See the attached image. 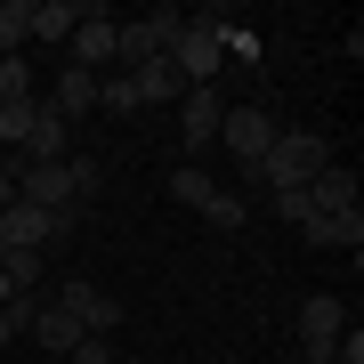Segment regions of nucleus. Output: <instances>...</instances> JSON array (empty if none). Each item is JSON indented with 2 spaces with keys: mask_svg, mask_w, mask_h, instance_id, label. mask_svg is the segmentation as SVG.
Listing matches in <instances>:
<instances>
[{
  "mask_svg": "<svg viewBox=\"0 0 364 364\" xmlns=\"http://www.w3.org/2000/svg\"><path fill=\"white\" fill-rule=\"evenodd\" d=\"M170 65H178L186 90H210V81H219V65H227V16H219V9L186 16V33L170 41Z\"/></svg>",
  "mask_w": 364,
  "mask_h": 364,
  "instance_id": "nucleus-1",
  "label": "nucleus"
},
{
  "mask_svg": "<svg viewBox=\"0 0 364 364\" xmlns=\"http://www.w3.org/2000/svg\"><path fill=\"white\" fill-rule=\"evenodd\" d=\"M324 162H332V146L316 138V130H275V146L259 154V170H251V178H267L275 195H284V186H308Z\"/></svg>",
  "mask_w": 364,
  "mask_h": 364,
  "instance_id": "nucleus-2",
  "label": "nucleus"
},
{
  "mask_svg": "<svg viewBox=\"0 0 364 364\" xmlns=\"http://www.w3.org/2000/svg\"><path fill=\"white\" fill-rule=\"evenodd\" d=\"M348 332V308H340L332 291H316L308 308H299V356L308 364H332V340Z\"/></svg>",
  "mask_w": 364,
  "mask_h": 364,
  "instance_id": "nucleus-3",
  "label": "nucleus"
},
{
  "mask_svg": "<svg viewBox=\"0 0 364 364\" xmlns=\"http://www.w3.org/2000/svg\"><path fill=\"white\" fill-rule=\"evenodd\" d=\"M49 299L73 316L81 332H97V340H114V324H122V299H114V291H97V284H57Z\"/></svg>",
  "mask_w": 364,
  "mask_h": 364,
  "instance_id": "nucleus-4",
  "label": "nucleus"
},
{
  "mask_svg": "<svg viewBox=\"0 0 364 364\" xmlns=\"http://www.w3.org/2000/svg\"><path fill=\"white\" fill-rule=\"evenodd\" d=\"M219 146H227V154L243 162V170H259V154L275 146V122L259 114V105H235V114L219 122Z\"/></svg>",
  "mask_w": 364,
  "mask_h": 364,
  "instance_id": "nucleus-5",
  "label": "nucleus"
},
{
  "mask_svg": "<svg viewBox=\"0 0 364 364\" xmlns=\"http://www.w3.org/2000/svg\"><path fill=\"white\" fill-rule=\"evenodd\" d=\"M105 65H114V16L81 9V25H73V73H105Z\"/></svg>",
  "mask_w": 364,
  "mask_h": 364,
  "instance_id": "nucleus-6",
  "label": "nucleus"
},
{
  "mask_svg": "<svg viewBox=\"0 0 364 364\" xmlns=\"http://www.w3.org/2000/svg\"><path fill=\"white\" fill-rule=\"evenodd\" d=\"M25 332H33V348H49V356H73L81 340H90V332H81V324H73L65 308H57V299H33V316H25Z\"/></svg>",
  "mask_w": 364,
  "mask_h": 364,
  "instance_id": "nucleus-7",
  "label": "nucleus"
},
{
  "mask_svg": "<svg viewBox=\"0 0 364 364\" xmlns=\"http://www.w3.org/2000/svg\"><path fill=\"white\" fill-rule=\"evenodd\" d=\"M219 122H227L219 81H210V90H186V97H178V138H186V146H210V138H219Z\"/></svg>",
  "mask_w": 364,
  "mask_h": 364,
  "instance_id": "nucleus-8",
  "label": "nucleus"
},
{
  "mask_svg": "<svg viewBox=\"0 0 364 364\" xmlns=\"http://www.w3.org/2000/svg\"><path fill=\"white\" fill-rule=\"evenodd\" d=\"M65 154H73V130L49 114V105H41L33 130H25V146H16V162H65Z\"/></svg>",
  "mask_w": 364,
  "mask_h": 364,
  "instance_id": "nucleus-9",
  "label": "nucleus"
},
{
  "mask_svg": "<svg viewBox=\"0 0 364 364\" xmlns=\"http://www.w3.org/2000/svg\"><path fill=\"white\" fill-rule=\"evenodd\" d=\"M308 210H316V219H324V210H356V170L348 162H324L308 178Z\"/></svg>",
  "mask_w": 364,
  "mask_h": 364,
  "instance_id": "nucleus-10",
  "label": "nucleus"
},
{
  "mask_svg": "<svg viewBox=\"0 0 364 364\" xmlns=\"http://www.w3.org/2000/svg\"><path fill=\"white\" fill-rule=\"evenodd\" d=\"M41 105H49V114L73 130V122L97 105V73H73V65H65V81H57V90H41Z\"/></svg>",
  "mask_w": 364,
  "mask_h": 364,
  "instance_id": "nucleus-11",
  "label": "nucleus"
},
{
  "mask_svg": "<svg viewBox=\"0 0 364 364\" xmlns=\"http://www.w3.org/2000/svg\"><path fill=\"white\" fill-rule=\"evenodd\" d=\"M130 90H138V105H178V97H186V81H178V65H170V57H154V65H138V73H130Z\"/></svg>",
  "mask_w": 364,
  "mask_h": 364,
  "instance_id": "nucleus-12",
  "label": "nucleus"
},
{
  "mask_svg": "<svg viewBox=\"0 0 364 364\" xmlns=\"http://www.w3.org/2000/svg\"><path fill=\"white\" fill-rule=\"evenodd\" d=\"M308 243H332V251H364V219H356V210H324V219H308Z\"/></svg>",
  "mask_w": 364,
  "mask_h": 364,
  "instance_id": "nucleus-13",
  "label": "nucleus"
},
{
  "mask_svg": "<svg viewBox=\"0 0 364 364\" xmlns=\"http://www.w3.org/2000/svg\"><path fill=\"white\" fill-rule=\"evenodd\" d=\"M73 25H81V0H33V33L41 41H73Z\"/></svg>",
  "mask_w": 364,
  "mask_h": 364,
  "instance_id": "nucleus-14",
  "label": "nucleus"
},
{
  "mask_svg": "<svg viewBox=\"0 0 364 364\" xmlns=\"http://www.w3.org/2000/svg\"><path fill=\"white\" fill-rule=\"evenodd\" d=\"M33 41V0H0V57H16Z\"/></svg>",
  "mask_w": 364,
  "mask_h": 364,
  "instance_id": "nucleus-15",
  "label": "nucleus"
},
{
  "mask_svg": "<svg viewBox=\"0 0 364 364\" xmlns=\"http://www.w3.org/2000/svg\"><path fill=\"white\" fill-rule=\"evenodd\" d=\"M170 195H178L186 210H210V195H219V186H210V170L186 162V170H170Z\"/></svg>",
  "mask_w": 364,
  "mask_h": 364,
  "instance_id": "nucleus-16",
  "label": "nucleus"
},
{
  "mask_svg": "<svg viewBox=\"0 0 364 364\" xmlns=\"http://www.w3.org/2000/svg\"><path fill=\"white\" fill-rule=\"evenodd\" d=\"M41 97V81L25 73V57H0V105H33Z\"/></svg>",
  "mask_w": 364,
  "mask_h": 364,
  "instance_id": "nucleus-17",
  "label": "nucleus"
},
{
  "mask_svg": "<svg viewBox=\"0 0 364 364\" xmlns=\"http://www.w3.org/2000/svg\"><path fill=\"white\" fill-rule=\"evenodd\" d=\"M0 275H9V284L25 291V299H33L41 284H49V275H41V251H0Z\"/></svg>",
  "mask_w": 364,
  "mask_h": 364,
  "instance_id": "nucleus-18",
  "label": "nucleus"
},
{
  "mask_svg": "<svg viewBox=\"0 0 364 364\" xmlns=\"http://www.w3.org/2000/svg\"><path fill=\"white\" fill-rule=\"evenodd\" d=\"M33 114H41V97H33V105H0V138H9V154H16V146H25Z\"/></svg>",
  "mask_w": 364,
  "mask_h": 364,
  "instance_id": "nucleus-19",
  "label": "nucleus"
},
{
  "mask_svg": "<svg viewBox=\"0 0 364 364\" xmlns=\"http://www.w3.org/2000/svg\"><path fill=\"white\" fill-rule=\"evenodd\" d=\"M275 219H299V227H308L316 219V210H308V186H284V195H275Z\"/></svg>",
  "mask_w": 364,
  "mask_h": 364,
  "instance_id": "nucleus-20",
  "label": "nucleus"
},
{
  "mask_svg": "<svg viewBox=\"0 0 364 364\" xmlns=\"http://www.w3.org/2000/svg\"><path fill=\"white\" fill-rule=\"evenodd\" d=\"M203 219H219V227H243L251 210H243V195H210V210H203Z\"/></svg>",
  "mask_w": 364,
  "mask_h": 364,
  "instance_id": "nucleus-21",
  "label": "nucleus"
},
{
  "mask_svg": "<svg viewBox=\"0 0 364 364\" xmlns=\"http://www.w3.org/2000/svg\"><path fill=\"white\" fill-rule=\"evenodd\" d=\"M65 364H114V340H97V332H90V340H81V348H73Z\"/></svg>",
  "mask_w": 364,
  "mask_h": 364,
  "instance_id": "nucleus-22",
  "label": "nucleus"
},
{
  "mask_svg": "<svg viewBox=\"0 0 364 364\" xmlns=\"http://www.w3.org/2000/svg\"><path fill=\"white\" fill-rule=\"evenodd\" d=\"M16 203V178H9V170H0V210H9Z\"/></svg>",
  "mask_w": 364,
  "mask_h": 364,
  "instance_id": "nucleus-23",
  "label": "nucleus"
},
{
  "mask_svg": "<svg viewBox=\"0 0 364 364\" xmlns=\"http://www.w3.org/2000/svg\"><path fill=\"white\" fill-rule=\"evenodd\" d=\"M9 332H16V324H9V308H0V348H9Z\"/></svg>",
  "mask_w": 364,
  "mask_h": 364,
  "instance_id": "nucleus-24",
  "label": "nucleus"
},
{
  "mask_svg": "<svg viewBox=\"0 0 364 364\" xmlns=\"http://www.w3.org/2000/svg\"><path fill=\"white\" fill-rule=\"evenodd\" d=\"M114 364H146V356H114Z\"/></svg>",
  "mask_w": 364,
  "mask_h": 364,
  "instance_id": "nucleus-25",
  "label": "nucleus"
}]
</instances>
